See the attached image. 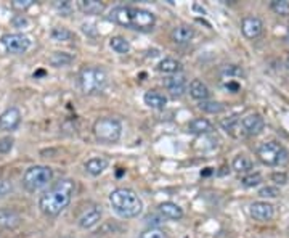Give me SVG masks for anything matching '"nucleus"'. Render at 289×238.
Segmentation results:
<instances>
[{
	"instance_id": "473e14b6",
	"label": "nucleus",
	"mask_w": 289,
	"mask_h": 238,
	"mask_svg": "<svg viewBox=\"0 0 289 238\" xmlns=\"http://www.w3.org/2000/svg\"><path fill=\"white\" fill-rule=\"evenodd\" d=\"M280 195V188L278 187H263L259 190V197L260 198H276Z\"/></svg>"
},
{
	"instance_id": "bb28decb",
	"label": "nucleus",
	"mask_w": 289,
	"mask_h": 238,
	"mask_svg": "<svg viewBox=\"0 0 289 238\" xmlns=\"http://www.w3.org/2000/svg\"><path fill=\"white\" fill-rule=\"evenodd\" d=\"M52 39L58 42H69L74 39V34L66 28H53L52 29Z\"/></svg>"
},
{
	"instance_id": "20e7f679",
	"label": "nucleus",
	"mask_w": 289,
	"mask_h": 238,
	"mask_svg": "<svg viewBox=\"0 0 289 238\" xmlns=\"http://www.w3.org/2000/svg\"><path fill=\"white\" fill-rule=\"evenodd\" d=\"M108 84V76L105 69L98 66H87L79 74V87L85 95L102 93Z\"/></svg>"
},
{
	"instance_id": "4be33fe9",
	"label": "nucleus",
	"mask_w": 289,
	"mask_h": 238,
	"mask_svg": "<svg viewBox=\"0 0 289 238\" xmlns=\"http://www.w3.org/2000/svg\"><path fill=\"white\" fill-rule=\"evenodd\" d=\"M84 168H85V171L88 172V174L97 177V176H100L108 168V159L102 158V156H100V158H90L84 164Z\"/></svg>"
},
{
	"instance_id": "a878e982",
	"label": "nucleus",
	"mask_w": 289,
	"mask_h": 238,
	"mask_svg": "<svg viewBox=\"0 0 289 238\" xmlns=\"http://www.w3.org/2000/svg\"><path fill=\"white\" fill-rule=\"evenodd\" d=\"M109 47L113 49L116 53L126 55V53L130 52V42L126 37H122V36H114V37H111V40H109Z\"/></svg>"
},
{
	"instance_id": "a211bd4d",
	"label": "nucleus",
	"mask_w": 289,
	"mask_h": 238,
	"mask_svg": "<svg viewBox=\"0 0 289 238\" xmlns=\"http://www.w3.org/2000/svg\"><path fill=\"white\" fill-rule=\"evenodd\" d=\"M214 131L212 123L206 117H195L188 124V132L195 134V135H204V134H210Z\"/></svg>"
},
{
	"instance_id": "c756f323",
	"label": "nucleus",
	"mask_w": 289,
	"mask_h": 238,
	"mask_svg": "<svg viewBox=\"0 0 289 238\" xmlns=\"http://www.w3.org/2000/svg\"><path fill=\"white\" fill-rule=\"evenodd\" d=\"M270 8L280 16L289 15V2H286V0H273V2L270 4Z\"/></svg>"
},
{
	"instance_id": "9b49d317",
	"label": "nucleus",
	"mask_w": 289,
	"mask_h": 238,
	"mask_svg": "<svg viewBox=\"0 0 289 238\" xmlns=\"http://www.w3.org/2000/svg\"><path fill=\"white\" fill-rule=\"evenodd\" d=\"M241 31L246 39H257L262 31H263V23L259 16H244L241 21Z\"/></svg>"
},
{
	"instance_id": "393cba45",
	"label": "nucleus",
	"mask_w": 289,
	"mask_h": 238,
	"mask_svg": "<svg viewBox=\"0 0 289 238\" xmlns=\"http://www.w3.org/2000/svg\"><path fill=\"white\" fill-rule=\"evenodd\" d=\"M233 169L239 174H249L252 171V161L251 158H248L246 155H238L235 159H233Z\"/></svg>"
},
{
	"instance_id": "39448f33",
	"label": "nucleus",
	"mask_w": 289,
	"mask_h": 238,
	"mask_svg": "<svg viewBox=\"0 0 289 238\" xmlns=\"http://www.w3.org/2000/svg\"><path fill=\"white\" fill-rule=\"evenodd\" d=\"M93 134L98 142L116 144L119 142V138L122 135V123L113 116L100 117L93 124Z\"/></svg>"
},
{
	"instance_id": "e433bc0d",
	"label": "nucleus",
	"mask_w": 289,
	"mask_h": 238,
	"mask_svg": "<svg viewBox=\"0 0 289 238\" xmlns=\"http://www.w3.org/2000/svg\"><path fill=\"white\" fill-rule=\"evenodd\" d=\"M270 179L278 183V185H284V183H287V176L284 174V172H273V174L270 176Z\"/></svg>"
},
{
	"instance_id": "f257e3e1",
	"label": "nucleus",
	"mask_w": 289,
	"mask_h": 238,
	"mask_svg": "<svg viewBox=\"0 0 289 238\" xmlns=\"http://www.w3.org/2000/svg\"><path fill=\"white\" fill-rule=\"evenodd\" d=\"M76 190V183L71 179H61L57 183L43 192L39 198V208L40 211L49 216V218H55L61 211H64L69 206V203L73 200V195Z\"/></svg>"
},
{
	"instance_id": "58836bf2",
	"label": "nucleus",
	"mask_w": 289,
	"mask_h": 238,
	"mask_svg": "<svg viewBox=\"0 0 289 238\" xmlns=\"http://www.w3.org/2000/svg\"><path fill=\"white\" fill-rule=\"evenodd\" d=\"M225 87H227V90H230V92H238L239 90V84L238 82H228V84H225Z\"/></svg>"
},
{
	"instance_id": "2f4dec72",
	"label": "nucleus",
	"mask_w": 289,
	"mask_h": 238,
	"mask_svg": "<svg viewBox=\"0 0 289 238\" xmlns=\"http://www.w3.org/2000/svg\"><path fill=\"white\" fill-rule=\"evenodd\" d=\"M140 238H169V235L161 229H154V227H151V229L144 230Z\"/></svg>"
},
{
	"instance_id": "aec40b11",
	"label": "nucleus",
	"mask_w": 289,
	"mask_h": 238,
	"mask_svg": "<svg viewBox=\"0 0 289 238\" xmlns=\"http://www.w3.org/2000/svg\"><path fill=\"white\" fill-rule=\"evenodd\" d=\"M159 212L162 218L172 219V221H180L183 218V209L172 201H164L159 204Z\"/></svg>"
},
{
	"instance_id": "7c9ffc66",
	"label": "nucleus",
	"mask_w": 289,
	"mask_h": 238,
	"mask_svg": "<svg viewBox=\"0 0 289 238\" xmlns=\"http://www.w3.org/2000/svg\"><path fill=\"white\" fill-rule=\"evenodd\" d=\"M260 182H262V176L259 172H249V174H246L241 179V183L244 187H255L259 185Z\"/></svg>"
},
{
	"instance_id": "1a4fd4ad",
	"label": "nucleus",
	"mask_w": 289,
	"mask_h": 238,
	"mask_svg": "<svg viewBox=\"0 0 289 238\" xmlns=\"http://www.w3.org/2000/svg\"><path fill=\"white\" fill-rule=\"evenodd\" d=\"M265 127V121L263 117L257 113H249L244 117L239 119V134L241 135H259Z\"/></svg>"
},
{
	"instance_id": "cd10ccee",
	"label": "nucleus",
	"mask_w": 289,
	"mask_h": 238,
	"mask_svg": "<svg viewBox=\"0 0 289 238\" xmlns=\"http://www.w3.org/2000/svg\"><path fill=\"white\" fill-rule=\"evenodd\" d=\"M73 61V57L68 55V53H64V52H55L52 58H50V63L53 64V66H66V64H69Z\"/></svg>"
},
{
	"instance_id": "2eb2a0df",
	"label": "nucleus",
	"mask_w": 289,
	"mask_h": 238,
	"mask_svg": "<svg viewBox=\"0 0 289 238\" xmlns=\"http://www.w3.org/2000/svg\"><path fill=\"white\" fill-rule=\"evenodd\" d=\"M100 219H102V208L90 206L79 216L77 224H79V227H82V229H92L93 225L100 222Z\"/></svg>"
},
{
	"instance_id": "4c0bfd02",
	"label": "nucleus",
	"mask_w": 289,
	"mask_h": 238,
	"mask_svg": "<svg viewBox=\"0 0 289 238\" xmlns=\"http://www.w3.org/2000/svg\"><path fill=\"white\" fill-rule=\"evenodd\" d=\"M10 192H12V183H10L7 179H0V198L5 197V195Z\"/></svg>"
},
{
	"instance_id": "c85d7f7f",
	"label": "nucleus",
	"mask_w": 289,
	"mask_h": 238,
	"mask_svg": "<svg viewBox=\"0 0 289 238\" xmlns=\"http://www.w3.org/2000/svg\"><path fill=\"white\" fill-rule=\"evenodd\" d=\"M199 108H201L203 111L209 113V114H219V113H222L225 110V106L222 105L220 102H209V100L199 103Z\"/></svg>"
},
{
	"instance_id": "4468645a",
	"label": "nucleus",
	"mask_w": 289,
	"mask_h": 238,
	"mask_svg": "<svg viewBox=\"0 0 289 238\" xmlns=\"http://www.w3.org/2000/svg\"><path fill=\"white\" fill-rule=\"evenodd\" d=\"M195 29L190 25H179L171 32V39L177 45H188L195 39Z\"/></svg>"
},
{
	"instance_id": "ea45409f",
	"label": "nucleus",
	"mask_w": 289,
	"mask_h": 238,
	"mask_svg": "<svg viewBox=\"0 0 289 238\" xmlns=\"http://www.w3.org/2000/svg\"><path fill=\"white\" fill-rule=\"evenodd\" d=\"M286 66H287V69H289V58H287V61H286Z\"/></svg>"
},
{
	"instance_id": "c9c22d12",
	"label": "nucleus",
	"mask_w": 289,
	"mask_h": 238,
	"mask_svg": "<svg viewBox=\"0 0 289 238\" xmlns=\"http://www.w3.org/2000/svg\"><path fill=\"white\" fill-rule=\"evenodd\" d=\"M32 5H34V0H13L12 2V7L16 10H21V12H23V10H28Z\"/></svg>"
},
{
	"instance_id": "6e6552de",
	"label": "nucleus",
	"mask_w": 289,
	"mask_h": 238,
	"mask_svg": "<svg viewBox=\"0 0 289 238\" xmlns=\"http://www.w3.org/2000/svg\"><path fill=\"white\" fill-rule=\"evenodd\" d=\"M2 45L8 53H15V55H21L29 50L31 47V40L28 36L19 34V32H12V34H5L2 37Z\"/></svg>"
},
{
	"instance_id": "5701e85b",
	"label": "nucleus",
	"mask_w": 289,
	"mask_h": 238,
	"mask_svg": "<svg viewBox=\"0 0 289 238\" xmlns=\"http://www.w3.org/2000/svg\"><path fill=\"white\" fill-rule=\"evenodd\" d=\"M244 73L239 66H236V64H228V66H225L224 69L220 71V78L222 81H224L225 84L228 82H236L238 78H243Z\"/></svg>"
},
{
	"instance_id": "72a5a7b5",
	"label": "nucleus",
	"mask_w": 289,
	"mask_h": 238,
	"mask_svg": "<svg viewBox=\"0 0 289 238\" xmlns=\"http://www.w3.org/2000/svg\"><path fill=\"white\" fill-rule=\"evenodd\" d=\"M13 138L12 137H4V138H0V153H10L13 148Z\"/></svg>"
},
{
	"instance_id": "f03ea898",
	"label": "nucleus",
	"mask_w": 289,
	"mask_h": 238,
	"mask_svg": "<svg viewBox=\"0 0 289 238\" xmlns=\"http://www.w3.org/2000/svg\"><path fill=\"white\" fill-rule=\"evenodd\" d=\"M108 18L116 25L141 32H150L156 26V16H154V13L140 7H116L111 10Z\"/></svg>"
},
{
	"instance_id": "dca6fc26",
	"label": "nucleus",
	"mask_w": 289,
	"mask_h": 238,
	"mask_svg": "<svg viewBox=\"0 0 289 238\" xmlns=\"http://www.w3.org/2000/svg\"><path fill=\"white\" fill-rule=\"evenodd\" d=\"M143 102L151 110H164L165 105H167V97L159 90H148L143 95Z\"/></svg>"
},
{
	"instance_id": "ddd939ff",
	"label": "nucleus",
	"mask_w": 289,
	"mask_h": 238,
	"mask_svg": "<svg viewBox=\"0 0 289 238\" xmlns=\"http://www.w3.org/2000/svg\"><path fill=\"white\" fill-rule=\"evenodd\" d=\"M164 87L167 89V92L172 95V97H182L188 85H186V78L183 74H174V76H169V78L164 79Z\"/></svg>"
},
{
	"instance_id": "f704fd0d",
	"label": "nucleus",
	"mask_w": 289,
	"mask_h": 238,
	"mask_svg": "<svg viewBox=\"0 0 289 238\" xmlns=\"http://www.w3.org/2000/svg\"><path fill=\"white\" fill-rule=\"evenodd\" d=\"M55 8L58 10V12L64 16H68L71 12H73V5L71 2H55Z\"/></svg>"
},
{
	"instance_id": "6ab92c4d",
	"label": "nucleus",
	"mask_w": 289,
	"mask_h": 238,
	"mask_svg": "<svg viewBox=\"0 0 289 238\" xmlns=\"http://www.w3.org/2000/svg\"><path fill=\"white\" fill-rule=\"evenodd\" d=\"M188 92H190V95L193 97L195 100H198L199 103L209 100V97H210L209 87L203 81H199V79H193L190 82V85H188Z\"/></svg>"
},
{
	"instance_id": "7ed1b4c3",
	"label": "nucleus",
	"mask_w": 289,
	"mask_h": 238,
	"mask_svg": "<svg viewBox=\"0 0 289 238\" xmlns=\"http://www.w3.org/2000/svg\"><path fill=\"white\" fill-rule=\"evenodd\" d=\"M109 203L121 218L124 219H133L138 218L143 211V201L138 197L137 192L132 188H116L109 195Z\"/></svg>"
},
{
	"instance_id": "b1692460",
	"label": "nucleus",
	"mask_w": 289,
	"mask_h": 238,
	"mask_svg": "<svg viewBox=\"0 0 289 238\" xmlns=\"http://www.w3.org/2000/svg\"><path fill=\"white\" fill-rule=\"evenodd\" d=\"M182 69V64L180 61H177L175 58H164L159 61L158 64V71L164 73V74H177Z\"/></svg>"
},
{
	"instance_id": "423d86ee",
	"label": "nucleus",
	"mask_w": 289,
	"mask_h": 238,
	"mask_svg": "<svg viewBox=\"0 0 289 238\" xmlns=\"http://www.w3.org/2000/svg\"><path fill=\"white\" fill-rule=\"evenodd\" d=\"M257 156L267 166H284L289 161V151L280 142L269 140L257 148Z\"/></svg>"
},
{
	"instance_id": "f8f14e48",
	"label": "nucleus",
	"mask_w": 289,
	"mask_h": 238,
	"mask_svg": "<svg viewBox=\"0 0 289 238\" xmlns=\"http://www.w3.org/2000/svg\"><path fill=\"white\" fill-rule=\"evenodd\" d=\"M249 212L251 216L259 222H267L272 221L275 216V208L272 206L270 203L267 201H254L249 206Z\"/></svg>"
},
{
	"instance_id": "0eeeda50",
	"label": "nucleus",
	"mask_w": 289,
	"mask_h": 238,
	"mask_svg": "<svg viewBox=\"0 0 289 238\" xmlns=\"http://www.w3.org/2000/svg\"><path fill=\"white\" fill-rule=\"evenodd\" d=\"M53 179V171L49 166H31L23 176V185L28 192L36 193L45 188Z\"/></svg>"
},
{
	"instance_id": "9d476101",
	"label": "nucleus",
	"mask_w": 289,
	"mask_h": 238,
	"mask_svg": "<svg viewBox=\"0 0 289 238\" xmlns=\"http://www.w3.org/2000/svg\"><path fill=\"white\" fill-rule=\"evenodd\" d=\"M19 124H21V113L18 108L15 106L7 108V110L0 114V131L13 132L16 131Z\"/></svg>"
},
{
	"instance_id": "412c9836",
	"label": "nucleus",
	"mask_w": 289,
	"mask_h": 238,
	"mask_svg": "<svg viewBox=\"0 0 289 238\" xmlns=\"http://www.w3.org/2000/svg\"><path fill=\"white\" fill-rule=\"evenodd\" d=\"M77 7L81 8V12L85 15H100L103 13L105 4L100 2V0H79Z\"/></svg>"
},
{
	"instance_id": "f3484780",
	"label": "nucleus",
	"mask_w": 289,
	"mask_h": 238,
	"mask_svg": "<svg viewBox=\"0 0 289 238\" xmlns=\"http://www.w3.org/2000/svg\"><path fill=\"white\" fill-rule=\"evenodd\" d=\"M19 224H21V218L16 211L8 209V208L0 209V229L13 230Z\"/></svg>"
}]
</instances>
